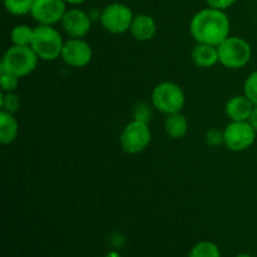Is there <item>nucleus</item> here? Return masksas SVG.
Here are the masks:
<instances>
[{
  "mask_svg": "<svg viewBox=\"0 0 257 257\" xmlns=\"http://www.w3.org/2000/svg\"><path fill=\"white\" fill-rule=\"evenodd\" d=\"M230 19L223 10L208 7L196 13L190 32L197 43L218 47L230 37Z\"/></svg>",
  "mask_w": 257,
  "mask_h": 257,
  "instance_id": "obj_1",
  "label": "nucleus"
},
{
  "mask_svg": "<svg viewBox=\"0 0 257 257\" xmlns=\"http://www.w3.org/2000/svg\"><path fill=\"white\" fill-rule=\"evenodd\" d=\"M39 57L32 47L12 45L5 52L0 63V70L14 74L15 77L23 78L34 72L37 68Z\"/></svg>",
  "mask_w": 257,
  "mask_h": 257,
  "instance_id": "obj_2",
  "label": "nucleus"
},
{
  "mask_svg": "<svg viewBox=\"0 0 257 257\" xmlns=\"http://www.w3.org/2000/svg\"><path fill=\"white\" fill-rule=\"evenodd\" d=\"M30 47L34 49L39 59L52 62L62 55L64 42L53 25L39 24L34 28V37Z\"/></svg>",
  "mask_w": 257,
  "mask_h": 257,
  "instance_id": "obj_3",
  "label": "nucleus"
},
{
  "mask_svg": "<svg viewBox=\"0 0 257 257\" xmlns=\"http://www.w3.org/2000/svg\"><path fill=\"white\" fill-rule=\"evenodd\" d=\"M218 63L228 69H240L251 59L252 49L248 42L240 37H228L217 47Z\"/></svg>",
  "mask_w": 257,
  "mask_h": 257,
  "instance_id": "obj_4",
  "label": "nucleus"
},
{
  "mask_svg": "<svg viewBox=\"0 0 257 257\" xmlns=\"http://www.w3.org/2000/svg\"><path fill=\"white\" fill-rule=\"evenodd\" d=\"M185 100L182 88L172 82L160 83L152 92L153 107L167 115L180 113L185 105Z\"/></svg>",
  "mask_w": 257,
  "mask_h": 257,
  "instance_id": "obj_5",
  "label": "nucleus"
},
{
  "mask_svg": "<svg viewBox=\"0 0 257 257\" xmlns=\"http://www.w3.org/2000/svg\"><path fill=\"white\" fill-rule=\"evenodd\" d=\"M133 18L135 15L131 8L122 3H112L100 14V24L112 34H123L131 29Z\"/></svg>",
  "mask_w": 257,
  "mask_h": 257,
  "instance_id": "obj_6",
  "label": "nucleus"
},
{
  "mask_svg": "<svg viewBox=\"0 0 257 257\" xmlns=\"http://www.w3.org/2000/svg\"><path fill=\"white\" fill-rule=\"evenodd\" d=\"M152 140L148 123L133 119L128 123L120 135V145L127 153L136 155L148 147Z\"/></svg>",
  "mask_w": 257,
  "mask_h": 257,
  "instance_id": "obj_7",
  "label": "nucleus"
},
{
  "mask_svg": "<svg viewBox=\"0 0 257 257\" xmlns=\"http://www.w3.org/2000/svg\"><path fill=\"white\" fill-rule=\"evenodd\" d=\"M256 133L255 128L248 120H242V122L231 120V123H228L223 131L226 147L235 152L247 150L255 142Z\"/></svg>",
  "mask_w": 257,
  "mask_h": 257,
  "instance_id": "obj_8",
  "label": "nucleus"
},
{
  "mask_svg": "<svg viewBox=\"0 0 257 257\" xmlns=\"http://www.w3.org/2000/svg\"><path fill=\"white\" fill-rule=\"evenodd\" d=\"M64 0H34L32 17L42 25H54L62 22L67 8Z\"/></svg>",
  "mask_w": 257,
  "mask_h": 257,
  "instance_id": "obj_9",
  "label": "nucleus"
},
{
  "mask_svg": "<svg viewBox=\"0 0 257 257\" xmlns=\"http://www.w3.org/2000/svg\"><path fill=\"white\" fill-rule=\"evenodd\" d=\"M92 48L82 38H72L64 43L62 50V59L69 67L83 68L92 60Z\"/></svg>",
  "mask_w": 257,
  "mask_h": 257,
  "instance_id": "obj_10",
  "label": "nucleus"
},
{
  "mask_svg": "<svg viewBox=\"0 0 257 257\" xmlns=\"http://www.w3.org/2000/svg\"><path fill=\"white\" fill-rule=\"evenodd\" d=\"M60 23L63 29L70 38L85 37L92 28L89 15L80 9L67 10Z\"/></svg>",
  "mask_w": 257,
  "mask_h": 257,
  "instance_id": "obj_11",
  "label": "nucleus"
},
{
  "mask_svg": "<svg viewBox=\"0 0 257 257\" xmlns=\"http://www.w3.org/2000/svg\"><path fill=\"white\" fill-rule=\"evenodd\" d=\"M253 108H255L253 103L245 94L235 95L226 103L225 112L231 120L242 122L250 119Z\"/></svg>",
  "mask_w": 257,
  "mask_h": 257,
  "instance_id": "obj_12",
  "label": "nucleus"
},
{
  "mask_svg": "<svg viewBox=\"0 0 257 257\" xmlns=\"http://www.w3.org/2000/svg\"><path fill=\"white\" fill-rule=\"evenodd\" d=\"M131 33L140 42H148L152 39L157 32L155 19L148 14H138L133 18L131 25Z\"/></svg>",
  "mask_w": 257,
  "mask_h": 257,
  "instance_id": "obj_13",
  "label": "nucleus"
},
{
  "mask_svg": "<svg viewBox=\"0 0 257 257\" xmlns=\"http://www.w3.org/2000/svg\"><path fill=\"white\" fill-rule=\"evenodd\" d=\"M192 59L200 68H211L218 63L217 47L210 44L197 43L192 50Z\"/></svg>",
  "mask_w": 257,
  "mask_h": 257,
  "instance_id": "obj_14",
  "label": "nucleus"
},
{
  "mask_svg": "<svg viewBox=\"0 0 257 257\" xmlns=\"http://www.w3.org/2000/svg\"><path fill=\"white\" fill-rule=\"evenodd\" d=\"M19 133V124L14 114L2 110L0 112V142L10 145L14 142Z\"/></svg>",
  "mask_w": 257,
  "mask_h": 257,
  "instance_id": "obj_15",
  "label": "nucleus"
},
{
  "mask_svg": "<svg viewBox=\"0 0 257 257\" xmlns=\"http://www.w3.org/2000/svg\"><path fill=\"white\" fill-rule=\"evenodd\" d=\"M165 128L171 138L180 140L186 136L188 131V122L182 113H173L166 118Z\"/></svg>",
  "mask_w": 257,
  "mask_h": 257,
  "instance_id": "obj_16",
  "label": "nucleus"
},
{
  "mask_svg": "<svg viewBox=\"0 0 257 257\" xmlns=\"http://www.w3.org/2000/svg\"><path fill=\"white\" fill-rule=\"evenodd\" d=\"M34 37V28H30L29 25H17L13 28L10 33L13 45H22V47H30Z\"/></svg>",
  "mask_w": 257,
  "mask_h": 257,
  "instance_id": "obj_17",
  "label": "nucleus"
},
{
  "mask_svg": "<svg viewBox=\"0 0 257 257\" xmlns=\"http://www.w3.org/2000/svg\"><path fill=\"white\" fill-rule=\"evenodd\" d=\"M188 257H221V251L211 241H201L191 248Z\"/></svg>",
  "mask_w": 257,
  "mask_h": 257,
  "instance_id": "obj_18",
  "label": "nucleus"
},
{
  "mask_svg": "<svg viewBox=\"0 0 257 257\" xmlns=\"http://www.w3.org/2000/svg\"><path fill=\"white\" fill-rule=\"evenodd\" d=\"M34 0H4V7L13 15H27L32 13Z\"/></svg>",
  "mask_w": 257,
  "mask_h": 257,
  "instance_id": "obj_19",
  "label": "nucleus"
},
{
  "mask_svg": "<svg viewBox=\"0 0 257 257\" xmlns=\"http://www.w3.org/2000/svg\"><path fill=\"white\" fill-rule=\"evenodd\" d=\"M0 105H2V110L14 114L20 107L19 95L14 92H2Z\"/></svg>",
  "mask_w": 257,
  "mask_h": 257,
  "instance_id": "obj_20",
  "label": "nucleus"
},
{
  "mask_svg": "<svg viewBox=\"0 0 257 257\" xmlns=\"http://www.w3.org/2000/svg\"><path fill=\"white\" fill-rule=\"evenodd\" d=\"M243 93L253 103V105H257V70L251 73L246 79L245 85H243Z\"/></svg>",
  "mask_w": 257,
  "mask_h": 257,
  "instance_id": "obj_21",
  "label": "nucleus"
},
{
  "mask_svg": "<svg viewBox=\"0 0 257 257\" xmlns=\"http://www.w3.org/2000/svg\"><path fill=\"white\" fill-rule=\"evenodd\" d=\"M0 84H2V92H15L19 84V78L14 74L0 70Z\"/></svg>",
  "mask_w": 257,
  "mask_h": 257,
  "instance_id": "obj_22",
  "label": "nucleus"
},
{
  "mask_svg": "<svg viewBox=\"0 0 257 257\" xmlns=\"http://www.w3.org/2000/svg\"><path fill=\"white\" fill-rule=\"evenodd\" d=\"M133 118L136 120L148 123L152 119V109L147 103H140V104L136 105L135 110H133Z\"/></svg>",
  "mask_w": 257,
  "mask_h": 257,
  "instance_id": "obj_23",
  "label": "nucleus"
},
{
  "mask_svg": "<svg viewBox=\"0 0 257 257\" xmlns=\"http://www.w3.org/2000/svg\"><path fill=\"white\" fill-rule=\"evenodd\" d=\"M206 142H207V145L211 146V147H218L220 145L225 143L223 131L216 130V128L207 131V133H206Z\"/></svg>",
  "mask_w": 257,
  "mask_h": 257,
  "instance_id": "obj_24",
  "label": "nucleus"
},
{
  "mask_svg": "<svg viewBox=\"0 0 257 257\" xmlns=\"http://www.w3.org/2000/svg\"><path fill=\"white\" fill-rule=\"evenodd\" d=\"M235 2L236 0H206L208 7L220 10H226L227 8H230L231 5L235 4Z\"/></svg>",
  "mask_w": 257,
  "mask_h": 257,
  "instance_id": "obj_25",
  "label": "nucleus"
},
{
  "mask_svg": "<svg viewBox=\"0 0 257 257\" xmlns=\"http://www.w3.org/2000/svg\"><path fill=\"white\" fill-rule=\"evenodd\" d=\"M248 122L251 123V125L255 128V131L257 132V105H255V108H253V110H252V113H251V117H250V119H248Z\"/></svg>",
  "mask_w": 257,
  "mask_h": 257,
  "instance_id": "obj_26",
  "label": "nucleus"
},
{
  "mask_svg": "<svg viewBox=\"0 0 257 257\" xmlns=\"http://www.w3.org/2000/svg\"><path fill=\"white\" fill-rule=\"evenodd\" d=\"M65 3H68V4H73V5H78V4H82V3H84L85 0H64Z\"/></svg>",
  "mask_w": 257,
  "mask_h": 257,
  "instance_id": "obj_27",
  "label": "nucleus"
},
{
  "mask_svg": "<svg viewBox=\"0 0 257 257\" xmlns=\"http://www.w3.org/2000/svg\"><path fill=\"white\" fill-rule=\"evenodd\" d=\"M105 257H120V255L118 252H115V251H112V252L108 253V255Z\"/></svg>",
  "mask_w": 257,
  "mask_h": 257,
  "instance_id": "obj_28",
  "label": "nucleus"
},
{
  "mask_svg": "<svg viewBox=\"0 0 257 257\" xmlns=\"http://www.w3.org/2000/svg\"><path fill=\"white\" fill-rule=\"evenodd\" d=\"M236 257H252V256L248 255V253H240V255H237Z\"/></svg>",
  "mask_w": 257,
  "mask_h": 257,
  "instance_id": "obj_29",
  "label": "nucleus"
}]
</instances>
